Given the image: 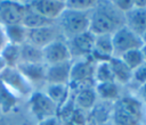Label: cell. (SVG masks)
Returning a JSON list of instances; mask_svg holds the SVG:
<instances>
[{
	"mask_svg": "<svg viewBox=\"0 0 146 125\" xmlns=\"http://www.w3.org/2000/svg\"><path fill=\"white\" fill-rule=\"evenodd\" d=\"M115 9V7L111 8L105 3H97L95 10L90 14L89 32L95 36L104 34L112 35L119 28V17L116 16Z\"/></svg>",
	"mask_w": 146,
	"mask_h": 125,
	"instance_id": "cell-1",
	"label": "cell"
},
{
	"mask_svg": "<svg viewBox=\"0 0 146 125\" xmlns=\"http://www.w3.org/2000/svg\"><path fill=\"white\" fill-rule=\"evenodd\" d=\"M141 118V105L135 98L125 97L115 102L114 125H138Z\"/></svg>",
	"mask_w": 146,
	"mask_h": 125,
	"instance_id": "cell-2",
	"label": "cell"
},
{
	"mask_svg": "<svg viewBox=\"0 0 146 125\" xmlns=\"http://www.w3.org/2000/svg\"><path fill=\"white\" fill-rule=\"evenodd\" d=\"M89 19L90 14L88 11H78L67 8L59 16L62 30L70 39L89 31Z\"/></svg>",
	"mask_w": 146,
	"mask_h": 125,
	"instance_id": "cell-3",
	"label": "cell"
},
{
	"mask_svg": "<svg viewBox=\"0 0 146 125\" xmlns=\"http://www.w3.org/2000/svg\"><path fill=\"white\" fill-rule=\"evenodd\" d=\"M112 42L114 49V57H120L127 51L141 49L144 45L143 39L130 31L125 25L119 27L112 34Z\"/></svg>",
	"mask_w": 146,
	"mask_h": 125,
	"instance_id": "cell-4",
	"label": "cell"
},
{
	"mask_svg": "<svg viewBox=\"0 0 146 125\" xmlns=\"http://www.w3.org/2000/svg\"><path fill=\"white\" fill-rule=\"evenodd\" d=\"M94 72L95 66L92 64V59L79 60L75 64H72L68 84L75 86L79 85V89L90 85V83L94 81Z\"/></svg>",
	"mask_w": 146,
	"mask_h": 125,
	"instance_id": "cell-5",
	"label": "cell"
},
{
	"mask_svg": "<svg viewBox=\"0 0 146 125\" xmlns=\"http://www.w3.org/2000/svg\"><path fill=\"white\" fill-rule=\"evenodd\" d=\"M42 57L43 63H46L48 66L70 61L72 58L68 45L58 39L42 48Z\"/></svg>",
	"mask_w": 146,
	"mask_h": 125,
	"instance_id": "cell-6",
	"label": "cell"
},
{
	"mask_svg": "<svg viewBox=\"0 0 146 125\" xmlns=\"http://www.w3.org/2000/svg\"><path fill=\"white\" fill-rule=\"evenodd\" d=\"M27 6L13 1H3L0 3V19L5 26L19 25L26 14Z\"/></svg>",
	"mask_w": 146,
	"mask_h": 125,
	"instance_id": "cell-7",
	"label": "cell"
},
{
	"mask_svg": "<svg viewBox=\"0 0 146 125\" xmlns=\"http://www.w3.org/2000/svg\"><path fill=\"white\" fill-rule=\"evenodd\" d=\"M31 110L34 116L41 120L51 116H56L57 105L46 94L41 92H36L31 97Z\"/></svg>",
	"mask_w": 146,
	"mask_h": 125,
	"instance_id": "cell-8",
	"label": "cell"
},
{
	"mask_svg": "<svg viewBox=\"0 0 146 125\" xmlns=\"http://www.w3.org/2000/svg\"><path fill=\"white\" fill-rule=\"evenodd\" d=\"M57 34H58L57 30L51 25L46 27H40V28L27 30L26 42L42 49L49 43H51L52 41L57 40Z\"/></svg>",
	"mask_w": 146,
	"mask_h": 125,
	"instance_id": "cell-9",
	"label": "cell"
},
{
	"mask_svg": "<svg viewBox=\"0 0 146 125\" xmlns=\"http://www.w3.org/2000/svg\"><path fill=\"white\" fill-rule=\"evenodd\" d=\"M70 40L71 41L68 44V49L71 56H78V57L90 56L95 43V35L92 33L87 31L79 35L73 36Z\"/></svg>",
	"mask_w": 146,
	"mask_h": 125,
	"instance_id": "cell-10",
	"label": "cell"
},
{
	"mask_svg": "<svg viewBox=\"0 0 146 125\" xmlns=\"http://www.w3.org/2000/svg\"><path fill=\"white\" fill-rule=\"evenodd\" d=\"M30 7L43 16L47 19L54 22V19L59 18V16L66 9L65 1H55V0H42V1H34L30 5Z\"/></svg>",
	"mask_w": 146,
	"mask_h": 125,
	"instance_id": "cell-11",
	"label": "cell"
},
{
	"mask_svg": "<svg viewBox=\"0 0 146 125\" xmlns=\"http://www.w3.org/2000/svg\"><path fill=\"white\" fill-rule=\"evenodd\" d=\"M90 56L92 57L94 60H98V63L108 61L112 57H114L112 35L111 34L96 35L94 48H92Z\"/></svg>",
	"mask_w": 146,
	"mask_h": 125,
	"instance_id": "cell-12",
	"label": "cell"
},
{
	"mask_svg": "<svg viewBox=\"0 0 146 125\" xmlns=\"http://www.w3.org/2000/svg\"><path fill=\"white\" fill-rule=\"evenodd\" d=\"M71 68V60L56 65H50L46 68V81L49 83V85H67L70 82Z\"/></svg>",
	"mask_w": 146,
	"mask_h": 125,
	"instance_id": "cell-13",
	"label": "cell"
},
{
	"mask_svg": "<svg viewBox=\"0 0 146 125\" xmlns=\"http://www.w3.org/2000/svg\"><path fill=\"white\" fill-rule=\"evenodd\" d=\"M0 82L2 85H6L19 93H27L30 91V86L16 67H6L0 74Z\"/></svg>",
	"mask_w": 146,
	"mask_h": 125,
	"instance_id": "cell-14",
	"label": "cell"
},
{
	"mask_svg": "<svg viewBox=\"0 0 146 125\" xmlns=\"http://www.w3.org/2000/svg\"><path fill=\"white\" fill-rule=\"evenodd\" d=\"M125 26L138 36H143L146 32V8H132L130 11L124 14Z\"/></svg>",
	"mask_w": 146,
	"mask_h": 125,
	"instance_id": "cell-15",
	"label": "cell"
},
{
	"mask_svg": "<svg viewBox=\"0 0 146 125\" xmlns=\"http://www.w3.org/2000/svg\"><path fill=\"white\" fill-rule=\"evenodd\" d=\"M17 70L23 75L25 80L31 82H39L46 80V66L44 64H25L19 63L17 65Z\"/></svg>",
	"mask_w": 146,
	"mask_h": 125,
	"instance_id": "cell-16",
	"label": "cell"
},
{
	"mask_svg": "<svg viewBox=\"0 0 146 125\" xmlns=\"http://www.w3.org/2000/svg\"><path fill=\"white\" fill-rule=\"evenodd\" d=\"M110 65L114 75V81L115 83H129L132 80V70L122 61L120 57H112L110 60Z\"/></svg>",
	"mask_w": 146,
	"mask_h": 125,
	"instance_id": "cell-17",
	"label": "cell"
},
{
	"mask_svg": "<svg viewBox=\"0 0 146 125\" xmlns=\"http://www.w3.org/2000/svg\"><path fill=\"white\" fill-rule=\"evenodd\" d=\"M96 97L97 94L95 91V86L87 85V86L80 88L75 95V105L82 110L91 109L95 106Z\"/></svg>",
	"mask_w": 146,
	"mask_h": 125,
	"instance_id": "cell-18",
	"label": "cell"
},
{
	"mask_svg": "<svg viewBox=\"0 0 146 125\" xmlns=\"http://www.w3.org/2000/svg\"><path fill=\"white\" fill-rule=\"evenodd\" d=\"M51 24H52V20L44 18L43 16H41L36 11H34L30 6H27L26 14H25V16L23 18V22H22V25L26 30L46 27V26H50Z\"/></svg>",
	"mask_w": 146,
	"mask_h": 125,
	"instance_id": "cell-19",
	"label": "cell"
},
{
	"mask_svg": "<svg viewBox=\"0 0 146 125\" xmlns=\"http://www.w3.org/2000/svg\"><path fill=\"white\" fill-rule=\"evenodd\" d=\"M21 47V63L25 64H43L42 49L34 47L27 42Z\"/></svg>",
	"mask_w": 146,
	"mask_h": 125,
	"instance_id": "cell-20",
	"label": "cell"
},
{
	"mask_svg": "<svg viewBox=\"0 0 146 125\" xmlns=\"http://www.w3.org/2000/svg\"><path fill=\"white\" fill-rule=\"evenodd\" d=\"M5 33H6V36H7L9 43L22 45L23 43L26 42V33H27V30L22 24L6 26Z\"/></svg>",
	"mask_w": 146,
	"mask_h": 125,
	"instance_id": "cell-21",
	"label": "cell"
},
{
	"mask_svg": "<svg viewBox=\"0 0 146 125\" xmlns=\"http://www.w3.org/2000/svg\"><path fill=\"white\" fill-rule=\"evenodd\" d=\"M0 55L3 58L7 67H17V65L21 63V47L17 44L8 42Z\"/></svg>",
	"mask_w": 146,
	"mask_h": 125,
	"instance_id": "cell-22",
	"label": "cell"
},
{
	"mask_svg": "<svg viewBox=\"0 0 146 125\" xmlns=\"http://www.w3.org/2000/svg\"><path fill=\"white\" fill-rule=\"evenodd\" d=\"M95 91L98 97H100L103 100H106V101L117 100L119 98V89L115 82L98 83L95 86Z\"/></svg>",
	"mask_w": 146,
	"mask_h": 125,
	"instance_id": "cell-23",
	"label": "cell"
},
{
	"mask_svg": "<svg viewBox=\"0 0 146 125\" xmlns=\"http://www.w3.org/2000/svg\"><path fill=\"white\" fill-rule=\"evenodd\" d=\"M94 80L96 83H108V82H115L114 75L110 65V61H100L95 66L94 72Z\"/></svg>",
	"mask_w": 146,
	"mask_h": 125,
	"instance_id": "cell-24",
	"label": "cell"
},
{
	"mask_svg": "<svg viewBox=\"0 0 146 125\" xmlns=\"http://www.w3.org/2000/svg\"><path fill=\"white\" fill-rule=\"evenodd\" d=\"M120 58L122 59V61H123L132 72H133L135 69H137L138 67H140L143 64H145L141 49H135V50L127 51V52H124L123 55H121Z\"/></svg>",
	"mask_w": 146,
	"mask_h": 125,
	"instance_id": "cell-25",
	"label": "cell"
},
{
	"mask_svg": "<svg viewBox=\"0 0 146 125\" xmlns=\"http://www.w3.org/2000/svg\"><path fill=\"white\" fill-rule=\"evenodd\" d=\"M67 93H68V86L67 85H60V84H56V85H49L47 89L46 94L58 106L62 105L66 101L67 99Z\"/></svg>",
	"mask_w": 146,
	"mask_h": 125,
	"instance_id": "cell-26",
	"label": "cell"
},
{
	"mask_svg": "<svg viewBox=\"0 0 146 125\" xmlns=\"http://www.w3.org/2000/svg\"><path fill=\"white\" fill-rule=\"evenodd\" d=\"M67 9H73L78 11H88L97 6V1L94 0H70L65 1Z\"/></svg>",
	"mask_w": 146,
	"mask_h": 125,
	"instance_id": "cell-27",
	"label": "cell"
},
{
	"mask_svg": "<svg viewBox=\"0 0 146 125\" xmlns=\"http://www.w3.org/2000/svg\"><path fill=\"white\" fill-rule=\"evenodd\" d=\"M132 78L139 83L140 86L146 83V64H143L140 67L132 72Z\"/></svg>",
	"mask_w": 146,
	"mask_h": 125,
	"instance_id": "cell-28",
	"label": "cell"
},
{
	"mask_svg": "<svg viewBox=\"0 0 146 125\" xmlns=\"http://www.w3.org/2000/svg\"><path fill=\"white\" fill-rule=\"evenodd\" d=\"M113 6L119 10L124 14L130 11L133 8V1L132 0H121V1H113Z\"/></svg>",
	"mask_w": 146,
	"mask_h": 125,
	"instance_id": "cell-29",
	"label": "cell"
},
{
	"mask_svg": "<svg viewBox=\"0 0 146 125\" xmlns=\"http://www.w3.org/2000/svg\"><path fill=\"white\" fill-rule=\"evenodd\" d=\"M38 125H62V123H60V119L57 116H51V117L39 120Z\"/></svg>",
	"mask_w": 146,
	"mask_h": 125,
	"instance_id": "cell-30",
	"label": "cell"
},
{
	"mask_svg": "<svg viewBox=\"0 0 146 125\" xmlns=\"http://www.w3.org/2000/svg\"><path fill=\"white\" fill-rule=\"evenodd\" d=\"M8 44V39L6 36V33H5V30H2L0 27V52L3 50V48Z\"/></svg>",
	"mask_w": 146,
	"mask_h": 125,
	"instance_id": "cell-31",
	"label": "cell"
},
{
	"mask_svg": "<svg viewBox=\"0 0 146 125\" xmlns=\"http://www.w3.org/2000/svg\"><path fill=\"white\" fill-rule=\"evenodd\" d=\"M140 94H141L143 100L146 102V83H145V84H143V85L140 86Z\"/></svg>",
	"mask_w": 146,
	"mask_h": 125,
	"instance_id": "cell-32",
	"label": "cell"
},
{
	"mask_svg": "<svg viewBox=\"0 0 146 125\" xmlns=\"http://www.w3.org/2000/svg\"><path fill=\"white\" fill-rule=\"evenodd\" d=\"M7 67V65H6V63H5V60H3V58L1 57V55H0V74L3 72V69Z\"/></svg>",
	"mask_w": 146,
	"mask_h": 125,
	"instance_id": "cell-33",
	"label": "cell"
},
{
	"mask_svg": "<svg viewBox=\"0 0 146 125\" xmlns=\"http://www.w3.org/2000/svg\"><path fill=\"white\" fill-rule=\"evenodd\" d=\"M141 52H143L144 61H145V64H146V44H144V45H143V48H141Z\"/></svg>",
	"mask_w": 146,
	"mask_h": 125,
	"instance_id": "cell-34",
	"label": "cell"
},
{
	"mask_svg": "<svg viewBox=\"0 0 146 125\" xmlns=\"http://www.w3.org/2000/svg\"><path fill=\"white\" fill-rule=\"evenodd\" d=\"M141 39H143V42H144V44H146V32H145V33L143 34Z\"/></svg>",
	"mask_w": 146,
	"mask_h": 125,
	"instance_id": "cell-35",
	"label": "cell"
},
{
	"mask_svg": "<svg viewBox=\"0 0 146 125\" xmlns=\"http://www.w3.org/2000/svg\"><path fill=\"white\" fill-rule=\"evenodd\" d=\"M98 125H106V124H98Z\"/></svg>",
	"mask_w": 146,
	"mask_h": 125,
	"instance_id": "cell-36",
	"label": "cell"
}]
</instances>
